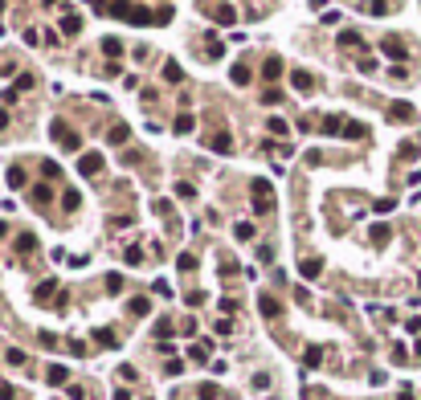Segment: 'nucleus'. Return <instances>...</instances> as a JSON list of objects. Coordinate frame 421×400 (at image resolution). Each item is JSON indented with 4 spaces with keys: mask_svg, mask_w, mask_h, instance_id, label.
Wrapping results in <instances>:
<instances>
[{
    "mask_svg": "<svg viewBox=\"0 0 421 400\" xmlns=\"http://www.w3.org/2000/svg\"><path fill=\"white\" fill-rule=\"evenodd\" d=\"M102 9L115 13V17H123V21H131V25H156V13H147V9H139V5H131V0H107Z\"/></svg>",
    "mask_w": 421,
    "mask_h": 400,
    "instance_id": "nucleus-1",
    "label": "nucleus"
},
{
    "mask_svg": "<svg viewBox=\"0 0 421 400\" xmlns=\"http://www.w3.org/2000/svg\"><path fill=\"white\" fill-rule=\"evenodd\" d=\"M250 192H254V212L266 217V212H270V180H254Z\"/></svg>",
    "mask_w": 421,
    "mask_h": 400,
    "instance_id": "nucleus-2",
    "label": "nucleus"
},
{
    "mask_svg": "<svg viewBox=\"0 0 421 400\" xmlns=\"http://www.w3.org/2000/svg\"><path fill=\"white\" fill-rule=\"evenodd\" d=\"M49 131H53V139H57V143H62L66 151H74V147H78V135H74V131L66 127V122H62V118H57V122H53V127H49Z\"/></svg>",
    "mask_w": 421,
    "mask_h": 400,
    "instance_id": "nucleus-3",
    "label": "nucleus"
},
{
    "mask_svg": "<svg viewBox=\"0 0 421 400\" xmlns=\"http://www.w3.org/2000/svg\"><path fill=\"white\" fill-rule=\"evenodd\" d=\"M290 86L298 90V94H311V90H315V78H311L307 70H290Z\"/></svg>",
    "mask_w": 421,
    "mask_h": 400,
    "instance_id": "nucleus-4",
    "label": "nucleus"
},
{
    "mask_svg": "<svg viewBox=\"0 0 421 400\" xmlns=\"http://www.w3.org/2000/svg\"><path fill=\"white\" fill-rule=\"evenodd\" d=\"M78 172H82V176H94V172H102V156H98V151H86V156L78 160Z\"/></svg>",
    "mask_w": 421,
    "mask_h": 400,
    "instance_id": "nucleus-5",
    "label": "nucleus"
},
{
    "mask_svg": "<svg viewBox=\"0 0 421 400\" xmlns=\"http://www.w3.org/2000/svg\"><path fill=\"white\" fill-rule=\"evenodd\" d=\"M127 139H131V127H127V122H115V127H111V135H107V143H111V147L127 143Z\"/></svg>",
    "mask_w": 421,
    "mask_h": 400,
    "instance_id": "nucleus-6",
    "label": "nucleus"
},
{
    "mask_svg": "<svg viewBox=\"0 0 421 400\" xmlns=\"http://www.w3.org/2000/svg\"><path fill=\"white\" fill-rule=\"evenodd\" d=\"M208 147H213L217 156H229V151H233V139H229V131H217V135H213V143H208Z\"/></svg>",
    "mask_w": 421,
    "mask_h": 400,
    "instance_id": "nucleus-7",
    "label": "nucleus"
},
{
    "mask_svg": "<svg viewBox=\"0 0 421 400\" xmlns=\"http://www.w3.org/2000/svg\"><path fill=\"white\" fill-rule=\"evenodd\" d=\"M5 180H9V188H25V184H29V176H25V168H17V164L9 168V176H5Z\"/></svg>",
    "mask_w": 421,
    "mask_h": 400,
    "instance_id": "nucleus-8",
    "label": "nucleus"
},
{
    "mask_svg": "<svg viewBox=\"0 0 421 400\" xmlns=\"http://www.w3.org/2000/svg\"><path fill=\"white\" fill-rule=\"evenodd\" d=\"M192 127H196V118H192V114H176V122H172V131H176V135H188Z\"/></svg>",
    "mask_w": 421,
    "mask_h": 400,
    "instance_id": "nucleus-9",
    "label": "nucleus"
},
{
    "mask_svg": "<svg viewBox=\"0 0 421 400\" xmlns=\"http://www.w3.org/2000/svg\"><path fill=\"white\" fill-rule=\"evenodd\" d=\"M262 74H266V82H274V78L282 74V57H266V66H262Z\"/></svg>",
    "mask_w": 421,
    "mask_h": 400,
    "instance_id": "nucleus-10",
    "label": "nucleus"
},
{
    "mask_svg": "<svg viewBox=\"0 0 421 400\" xmlns=\"http://www.w3.org/2000/svg\"><path fill=\"white\" fill-rule=\"evenodd\" d=\"M393 118H397V122H413V118H417V110H413L409 102H397V106H393Z\"/></svg>",
    "mask_w": 421,
    "mask_h": 400,
    "instance_id": "nucleus-11",
    "label": "nucleus"
},
{
    "mask_svg": "<svg viewBox=\"0 0 421 400\" xmlns=\"http://www.w3.org/2000/svg\"><path fill=\"white\" fill-rule=\"evenodd\" d=\"M336 41H340L344 49H356V45H360V33H356V29H344V33H340Z\"/></svg>",
    "mask_w": 421,
    "mask_h": 400,
    "instance_id": "nucleus-12",
    "label": "nucleus"
},
{
    "mask_svg": "<svg viewBox=\"0 0 421 400\" xmlns=\"http://www.w3.org/2000/svg\"><path fill=\"white\" fill-rule=\"evenodd\" d=\"M33 245H37L33 233H21V237H17V253H33Z\"/></svg>",
    "mask_w": 421,
    "mask_h": 400,
    "instance_id": "nucleus-13",
    "label": "nucleus"
},
{
    "mask_svg": "<svg viewBox=\"0 0 421 400\" xmlns=\"http://www.w3.org/2000/svg\"><path fill=\"white\" fill-rule=\"evenodd\" d=\"M229 78H233L237 86H246V82H250V66H242V61H237V66L229 70Z\"/></svg>",
    "mask_w": 421,
    "mask_h": 400,
    "instance_id": "nucleus-14",
    "label": "nucleus"
},
{
    "mask_svg": "<svg viewBox=\"0 0 421 400\" xmlns=\"http://www.w3.org/2000/svg\"><path fill=\"white\" fill-rule=\"evenodd\" d=\"M384 53H388V57H405L409 49H405V45H401L397 37H388V41H384Z\"/></svg>",
    "mask_w": 421,
    "mask_h": 400,
    "instance_id": "nucleus-15",
    "label": "nucleus"
},
{
    "mask_svg": "<svg viewBox=\"0 0 421 400\" xmlns=\"http://www.w3.org/2000/svg\"><path fill=\"white\" fill-rule=\"evenodd\" d=\"M298 270H303V278H315V274L323 270V261H319V257H307V261L298 265Z\"/></svg>",
    "mask_w": 421,
    "mask_h": 400,
    "instance_id": "nucleus-16",
    "label": "nucleus"
},
{
    "mask_svg": "<svg viewBox=\"0 0 421 400\" xmlns=\"http://www.w3.org/2000/svg\"><path fill=\"white\" fill-rule=\"evenodd\" d=\"M62 29H66V33H78V29H82V17H78V13H66V17H62Z\"/></svg>",
    "mask_w": 421,
    "mask_h": 400,
    "instance_id": "nucleus-17",
    "label": "nucleus"
},
{
    "mask_svg": "<svg viewBox=\"0 0 421 400\" xmlns=\"http://www.w3.org/2000/svg\"><path fill=\"white\" fill-rule=\"evenodd\" d=\"M102 53H107V57H119V53H123V41H119V37H107V41H102Z\"/></svg>",
    "mask_w": 421,
    "mask_h": 400,
    "instance_id": "nucleus-18",
    "label": "nucleus"
},
{
    "mask_svg": "<svg viewBox=\"0 0 421 400\" xmlns=\"http://www.w3.org/2000/svg\"><path fill=\"white\" fill-rule=\"evenodd\" d=\"M45 380H49V384H66V367H62V363H53L49 372H45Z\"/></svg>",
    "mask_w": 421,
    "mask_h": 400,
    "instance_id": "nucleus-19",
    "label": "nucleus"
},
{
    "mask_svg": "<svg viewBox=\"0 0 421 400\" xmlns=\"http://www.w3.org/2000/svg\"><path fill=\"white\" fill-rule=\"evenodd\" d=\"M213 21H217V25H233V21H237V13H233V9H229V5H221V9H217V17H213Z\"/></svg>",
    "mask_w": 421,
    "mask_h": 400,
    "instance_id": "nucleus-20",
    "label": "nucleus"
},
{
    "mask_svg": "<svg viewBox=\"0 0 421 400\" xmlns=\"http://www.w3.org/2000/svg\"><path fill=\"white\" fill-rule=\"evenodd\" d=\"M164 78H168V82H180V78H184V70H180L176 61H168V66H164Z\"/></svg>",
    "mask_w": 421,
    "mask_h": 400,
    "instance_id": "nucleus-21",
    "label": "nucleus"
},
{
    "mask_svg": "<svg viewBox=\"0 0 421 400\" xmlns=\"http://www.w3.org/2000/svg\"><path fill=\"white\" fill-rule=\"evenodd\" d=\"M319 131H323V135H332V131H344V122H340V118H323V122H319Z\"/></svg>",
    "mask_w": 421,
    "mask_h": 400,
    "instance_id": "nucleus-22",
    "label": "nucleus"
},
{
    "mask_svg": "<svg viewBox=\"0 0 421 400\" xmlns=\"http://www.w3.org/2000/svg\"><path fill=\"white\" fill-rule=\"evenodd\" d=\"M344 135L348 139H360V135H364V122H344Z\"/></svg>",
    "mask_w": 421,
    "mask_h": 400,
    "instance_id": "nucleus-23",
    "label": "nucleus"
},
{
    "mask_svg": "<svg viewBox=\"0 0 421 400\" xmlns=\"http://www.w3.org/2000/svg\"><path fill=\"white\" fill-rule=\"evenodd\" d=\"M62 204H66V208H70V212H74V208H78V204H82V196H78V192H74V188H70V192H62Z\"/></svg>",
    "mask_w": 421,
    "mask_h": 400,
    "instance_id": "nucleus-24",
    "label": "nucleus"
},
{
    "mask_svg": "<svg viewBox=\"0 0 421 400\" xmlns=\"http://www.w3.org/2000/svg\"><path fill=\"white\" fill-rule=\"evenodd\" d=\"M303 359H307V367H319V359H323V347H307V355H303Z\"/></svg>",
    "mask_w": 421,
    "mask_h": 400,
    "instance_id": "nucleus-25",
    "label": "nucleus"
},
{
    "mask_svg": "<svg viewBox=\"0 0 421 400\" xmlns=\"http://www.w3.org/2000/svg\"><path fill=\"white\" fill-rule=\"evenodd\" d=\"M33 82H37L33 74H17V94H21V90H33Z\"/></svg>",
    "mask_w": 421,
    "mask_h": 400,
    "instance_id": "nucleus-26",
    "label": "nucleus"
},
{
    "mask_svg": "<svg viewBox=\"0 0 421 400\" xmlns=\"http://www.w3.org/2000/svg\"><path fill=\"white\" fill-rule=\"evenodd\" d=\"M262 315L274 319V315H278V302H274V298H262Z\"/></svg>",
    "mask_w": 421,
    "mask_h": 400,
    "instance_id": "nucleus-27",
    "label": "nucleus"
},
{
    "mask_svg": "<svg viewBox=\"0 0 421 400\" xmlns=\"http://www.w3.org/2000/svg\"><path fill=\"white\" fill-rule=\"evenodd\" d=\"M233 233H237V237H242V241H250V237H254V225H250V221H242V225H237Z\"/></svg>",
    "mask_w": 421,
    "mask_h": 400,
    "instance_id": "nucleus-28",
    "label": "nucleus"
},
{
    "mask_svg": "<svg viewBox=\"0 0 421 400\" xmlns=\"http://www.w3.org/2000/svg\"><path fill=\"white\" fill-rule=\"evenodd\" d=\"M33 200H37V204H45V200H53V188H45V184H41V188L33 192Z\"/></svg>",
    "mask_w": 421,
    "mask_h": 400,
    "instance_id": "nucleus-29",
    "label": "nucleus"
},
{
    "mask_svg": "<svg viewBox=\"0 0 421 400\" xmlns=\"http://www.w3.org/2000/svg\"><path fill=\"white\" fill-rule=\"evenodd\" d=\"M107 290L119 294V290H123V278H119V274H111V278H107Z\"/></svg>",
    "mask_w": 421,
    "mask_h": 400,
    "instance_id": "nucleus-30",
    "label": "nucleus"
},
{
    "mask_svg": "<svg viewBox=\"0 0 421 400\" xmlns=\"http://www.w3.org/2000/svg\"><path fill=\"white\" fill-rule=\"evenodd\" d=\"M401 160H417V143H401Z\"/></svg>",
    "mask_w": 421,
    "mask_h": 400,
    "instance_id": "nucleus-31",
    "label": "nucleus"
},
{
    "mask_svg": "<svg viewBox=\"0 0 421 400\" xmlns=\"http://www.w3.org/2000/svg\"><path fill=\"white\" fill-rule=\"evenodd\" d=\"M368 9H372V17H384V13H388V0H372Z\"/></svg>",
    "mask_w": 421,
    "mask_h": 400,
    "instance_id": "nucleus-32",
    "label": "nucleus"
},
{
    "mask_svg": "<svg viewBox=\"0 0 421 400\" xmlns=\"http://www.w3.org/2000/svg\"><path fill=\"white\" fill-rule=\"evenodd\" d=\"M41 172H45V176H53V180H57V176H62V168H57L53 160H45V164H41Z\"/></svg>",
    "mask_w": 421,
    "mask_h": 400,
    "instance_id": "nucleus-33",
    "label": "nucleus"
},
{
    "mask_svg": "<svg viewBox=\"0 0 421 400\" xmlns=\"http://www.w3.org/2000/svg\"><path fill=\"white\" fill-rule=\"evenodd\" d=\"M270 135H286V122L282 118H270Z\"/></svg>",
    "mask_w": 421,
    "mask_h": 400,
    "instance_id": "nucleus-34",
    "label": "nucleus"
},
{
    "mask_svg": "<svg viewBox=\"0 0 421 400\" xmlns=\"http://www.w3.org/2000/svg\"><path fill=\"white\" fill-rule=\"evenodd\" d=\"M372 241H388V225H372Z\"/></svg>",
    "mask_w": 421,
    "mask_h": 400,
    "instance_id": "nucleus-35",
    "label": "nucleus"
},
{
    "mask_svg": "<svg viewBox=\"0 0 421 400\" xmlns=\"http://www.w3.org/2000/svg\"><path fill=\"white\" fill-rule=\"evenodd\" d=\"M53 286H57L53 278H49V282H41V286H37V298H49V294H53Z\"/></svg>",
    "mask_w": 421,
    "mask_h": 400,
    "instance_id": "nucleus-36",
    "label": "nucleus"
},
{
    "mask_svg": "<svg viewBox=\"0 0 421 400\" xmlns=\"http://www.w3.org/2000/svg\"><path fill=\"white\" fill-rule=\"evenodd\" d=\"M176 192L184 196V200H192V196H196V188H192V184H176Z\"/></svg>",
    "mask_w": 421,
    "mask_h": 400,
    "instance_id": "nucleus-37",
    "label": "nucleus"
},
{
    "mask_svg": "<svg viewBox=\"0 0 421 400\" xmlns=\"http://www.w3.org/2000/svg\"><path fill=\"white\" fill-rule=\"evenodd\" d=\"M131 311H135V315H147L152 306H147V298H135V302H131Z\"/></svg>",
    "mask_w": 421,
    "mask_h": 400,
    "instance_id": "nucleus-38",
    "label": "nucleus"
},
{
    "mask_svg": "<svg viewBox=\"0 0 421 400\" xmlns=\"http://www.w3.org/2000/svg\"><path fill=\"white\" fill-rule=\"evenodd\" d=\"M319 21H323V25H340V9H332V13H323Z\"/></svg>",
    "mask_w": 421,
    "mask_h": 400,
    "instance_id": "nucleus-39",
    "label": "nucleus"
},
{
    "mask_svg": "<svg viewBox=\"0 0 421 400\" xmlns=\"http://www.w3.org/2000/svg\"><path fill=\"white\" fill-rule=\"evenodd\" d=\"M9 127V110H0V131H5Z\"/></svg>",
    "mask_w": 421,
    "mask_h": 400,
    "instance_id": "nucleus-40",
    "label": "nucleus"
},
{
    "mask_svg": "<svg viewBox=\"0 0 421 400\" xmlns=\"http://www.w3.org/2000/svg\"><path fill=\"white\" fill-rule=\"evenodd\" d=\"M5 233H9V225H5V221H0V237H5Z\"/></svg>",
    "mask_w": 421,
    "mask_h": 400,
    "instance_id": "nucleus-41",
    "label": "nucleus"
}]
</instances>
